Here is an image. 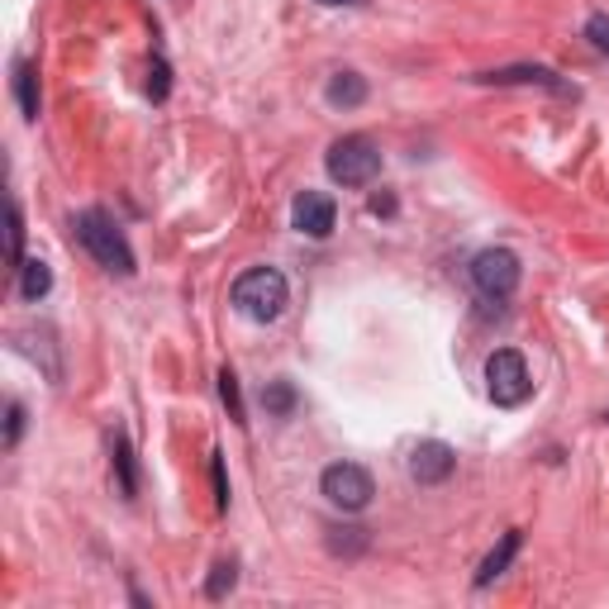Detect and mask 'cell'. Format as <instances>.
<instances>
[{"label":"cell","instance_id":"obj_1","mask_svg":"<svg viewBox=\"0 0 609 609\" xmlns=\"http://www.w3.org/2000/svg\"><path fill=\"white\" fill-rule=\"evenodd\" d=\"M287 301H291V287H287V277H281L277 267H253V271H243V277L233 281V309H239L243 319H253V324L281 319Z\"/></svg>","mask_w":609,"mask_h":609},{"label":"cell","instance_id":"obj_2","mask_svg":"<svg viewBox=\"0 0 609 609\" xmlns=\"http://www.w3.org/2000/svg\"><path fill=\"white\" fill-rule=\"evenodd\" d=\"M72 229H76V243H82L106 271H114V277H134V248L124 243V233L114 229V219L106 210H82L72 219Z\"/></svg>","mask_w":609,"mask_h":609},{"label":"cell","instance_id":"obj_3","mask_svg":"<svg viewBox=\"0 0 609 609\" xmlns=\"http://www.w3.org/2000/svg\"><path fill=\"white\" fill-rule=\"evenodd\" d=\"M324 167H329V176L339 181V186H367V181H377V172H381V153L367 134H348L329 148Z\"/></svg>","mask_w":609,"mask_h":609},{"label":"cell","instance_id":"obj_4","mask_svg":"<svg viewBox=\"0 0 609 609\" xmlns=\"http://www.w3.org/2000/svg\"><path fill=\"white\" fill-rule=\"evenodd\" d=\"M486 391L496 405H524L534 381H528V362L514 353V348H496L486 357Z\"/></svg>","mask_w":609,"mask_h":609},{"label":"cell","instance_id":"obj_5","mask_svg":"<svg viewBox=\"0 0 609 609\" xmlns=\"http://www.w3.org/2000/svg\"><path fill=\"white\" fill-rule=\"evenodd\" d=\"M319 490H324V500L339 504V510H348V514L367 510L372 496H377V490H372V476L362 472L357 462H333V466H324Z\"/></svg>","mask_w":609,"mask_h":609},{"label":"cell","instance_id":"obj_6","mask_svg":"<svg viewBox=\"0 0 609 609\" xmlns=\"http://www.w3.org/2000/svg\"><path fill=\"white\" fill-rule=\"evenodd\" d=\"M472 281L486 301H510L514 287H520V257L510 248H486L472 257Z\"/></svg>","mask_w":609,"mask_h":609},{"label":"cell","instance_id":"obj_7","mask_svg":"<svg viewBox=\"0 0 609 609\" xmlns=\"http://www.w3.org/2000/svg\"><path fill=\"white\" fill-rule=\"evenodd\" d=\"M333 219H339V205L324 196V191H305V196H295V205H291V224L309 233V239H329Z\"/></svg>","mask_w":609,"mask_h":609},{"label":"cell","instance_id":"obj_8","mask_svg":"<svg viewBox=\"0 0 609 609\" xmlns=\"http://www.w3.org/2000/svg\"><path fill=\"white\" fill-rule=\"evenodd\" d=\"M452 466H458V458H452V448L448 443H438V438H429V443H419L414 448V458H410V476L419 486H438V482H448L452 476Z\"/></svg>","mask_w":609,"mask_h":609},{"label":"cell","instance_id":"obj_9","mask_svg":"<svg viewBox=\"0 0 609 609\" xmlns=\"http://www.w3.org/2000/svg\"><path fill=\"white\" fill-rule=\"evenodd\" d=\"M482 82H490V86H548V90H557V96H567V82H557V72H548V68H500V72H482Z\"/></svg>","mask_w":609,"mask_h":609},{"label":"cell","instance_id":"obj_10","mask_svg":"<svg viewBox=\"0 0 609 609\" xmlns=\"http://www.w3.org/2000/svg\"><path fill=\"white\" fill-rule=\"evenodd\" d=\"M329 106H339V110H353V106H362L367 100V82H362L357 72H333V82H329Z\"/></svg>","mask_w":609,"mask_h":609},{"label":"cell","instance_id":"obj_11","mask_svg":"<svg viewBox=\"0 0 609 609\" xmlns=\"http://www.w3.org/2000/svg\"><path fill=\"white\" fill-rule=\"evenodd\" d=\"M20 291H24V301H44V295L53 291V271H48V263L24 257L20 263Z\"/></svg>","mask_w":609,"mask_h":609},{"label":"cell","instance_id":"obj_12","mask_svg":"<svg viewBox=\"0 0 609 609\" xmlns=\"http://www.w3.org/2000/svg\"><path fill=\"white\" fill-rule=\"evenodd\" d=\"M514 552H520V528H510V534L500 538V548L482 562V572H476V586H490V581H496V576L504 572V567L514 562Z\"/></svg>","mask_w":609,"mask_h":609},{"label":"cell","instance_id":"obj_13","mask_svg":"<svg viewBox=\"0 0 609 609\" xmlns=\"http://www.w3.org/2000/svg\"><path fill=\"white\" fill-rule=\"evenodd\" d=\"M15 96H20L24 120H38V72H34V62H20L15 68Z\"/></svg>","mask_w":609,"mask_h":609},{"label":"cell","instance_id":"obj_14","mask_svg":"<svg viewBox=\"0 0 609 609\" xmlns=\"http://www.w3.org/2000/svg\"><path fill=\"white\" fill-rule=\"evenodd\" d=\"M219 400H224V410H229V419H233V424H248V419H243V395H239V377H233L229 367L219 372Z\"/></svg>","mask_w":609,"mask_h":609},{"label":"cell","instance_id":"obj_15","mask_svg":"<svg viewBox=\"0 0 609 609\" xmlns=\"http://www.w3.org/2000/svg\"><path fill=\"white\" fill-rule=\"evenodd\" d=\"M263 405L271 410V414H291L295 410V391L287 381H267V391H263Z\"/></svg>","mask_w":609,"mask_h":609},{"label":"cell","instance_id":"obj_16","mask_svg":"<svg viewBox=\"0 0 609 609\" xmlns=\"http://www.w3.org/2000/svg\"><path fill=\"white\" fill-rule=\"evenodd\" d=\"M114 466H120V482H124V496L138 490V472H134V452H129V438L114 443Z\"/></svg>","mask_w":609,"mask_h":609},{"label":"cell","instance_id":"obj_17","mask_svg":"<svg viewBox=\"0 0 609 609\" xmlns=\"http://www.w3.org/2000/svg\"><path fill=\"white\" fill-rule=\"evenodd\" d=\"M233 581H239V567H233V562H219L215 576L205 581V595H210V600H224V595L233 590Z\"/></svg>","mask_w":609,"mask_h":609},{"label":"cell","instance_id":"obj_18","mask_svg":"<svg viewBox=\"0 0 609 609\" xmlns=\"http://www.w3.org/2000/svg\"><path fill=\"white\" fill-rule=\"evenodd\" d=\"M24 263V219H20V205L10 200V267L20 271Z\"/></svg>","mask_w":609,"mask_h":609},{"label":"cell","instance_id":"obj_19","mask_svg":"<svg viewBox=\"0 0 609 609\" xmlns=\"http://www.w3.org/2000/svg\"><path fill=\"white\" fill-rule=\"evenodd\" d=\"M167 90H172V72H167L162 58H153V68H148V96L153 100H167Z\"/></svg>","mask_w":609,"mask_h":609},{"label":"cell","instance_id":"obj_20","mask_svg":"<svg viewBox=\"0 0 609 609\" xmlns=\"http://www.w3.org/2000/svg\"><path fill=\"white\" fill-rule=\"evenodd\" d=\"M586 38L595 44V53H605V58H609V15H590Z\"/></svg>","mask_w":609,"mask_h":609},{"label":"cell","instance_id":"obj_21","mask_svg":"<svg viewBox=\"0 0 609 609\" xmlns=\"http://www.w3.org/2000/svg\"><path fill=\"white\" fill-rule=\"evenodd\" d=\"M20 429H24V405L15 400L10 405V424H5V443H20Z\"/></svg>","mask_w":609,"mask_h":609},{"label":"cell","instance_id":"obj_22","mask_svg":"<svg viewBox=\"0 0 609 609\" xmlns=\"http://www.w3.org/2000/svg\"><path fill=\"white\" fill-rule=\"evenodd\" d=\"M215 504L224 510L229 504V486H224V462H219V452H215Z\"/></svg>","mask_w":609,"mask_h":609},{"label":"cell","instance_id":"obj_23","mask_svg":"<svg viewBox=\"0 0 609 609\" xmlns=\"http://www.w3.org/2000/svg\"><path fill=\"white\" fill-rule=\"evenodd\" d=\"M391 210H395L391 196H372V215H391Z\"/></svg>","mask_w":609,"mask_h":609},{"label":"cell","instance_id":"obj_24","mask_svg":"<svg viewBox=\"0 0 609 609\" xmlns=\"http://www.w3.org/2000/svg\"><path fill=\"white\" fill-rule=\"evenodd\" d=\"M319 5H367V0H319Z\"/></svg>","mask_w":609,"mask_h":609},{"label":"cell","instance_id":"obj_25","mask_svg":"<svg viewBox=\"0 0 609 609\" xmlns=\"http://www.w3.org/2000/svg\"><path fill=\"white\" fill-rule=\"evenodd\" d=\"M605 419H609V414H605Z\"/></svg>","mask_w":609,"mask_h":609}]
</instances>
